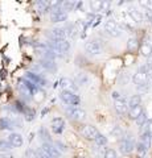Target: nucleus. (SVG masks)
Returning a JSON list of instances; mask_svg holds the SVG:
<instances>
[{
	"mask_svg": "<svg viewBox=\"0 0 152 158\" xmlns=\"http://www.w3.org/2000/svg\"><path fill=\"white\" fill-rule=\"evenodd\" d=\"M60 98H61V100L65 103V104L72 106V107H78V104H80V102H81L80 96H78L77 94H74L73 91L62 90L61 94H60Z\"/></svg>",
	"mask_w": 152,
	"mask_h": 158,
	"instance_id": "f257e3e1",
	"label": "nucleus"
},
{
	"mask_svg": "<svg viewBox=\"0 0 152 158\" xmlns=\"http://www.w3.org/2000/svg\"><path fill=\"white\" fill-rule=\"evenodd\" d=\"M85 50L90 56H98V54H102V52H103V44L99 40H90V41L86 42Z\"/></svg>",
	"mask_w": 152,
	"mask_h": 158,
	"instance_id": "f03ea898",
	"label": "nucleus"
},
{
	"mask_svg": "<svg viewBox=\"0 0 152 158\" xmlns=\"http://www.w3.org/2000/svg\"><path fill=\"white\" fill-rule=\"evenodd\" d=\"M46 45L56 53H67L70 50V42L67 40H62V41H50Z\"/></svg>",
	"mask_w": 152,
	"mask_h": 158,
	"instance_id": "7ed1b4c3",
	"label": "nucleus"
},
{
	"mask_svg": "<svg viewBox=\"0 0 152 158\" xmlns=\"http://www.w3.org/2000/svg\"><path fill=\"white\" fill-rule=\"evenodd\" d=\"M134 149H135V142L131 138V136L123 137L119 141V150L122 154H131L134 152Z\"/></svg>",
	"mask_w": 152,
	"mask_h": 158,
	"instance_id": "20e7f679",
	"label": "nucleus"
},
{
	"mask_svg": "<svg viewBox=\"0 0 152 158\" xmlns=\"http://www.w3.org/2000/svg\"><path fill=\"white\" fill-rule=\"evenodd\" d=\"M41 152L48 158H61V152L50 142H44L41 146Z\"/></svg>",
	"mask_w": 152,
	"mask_h": 158,
	"instance_id": "39448f33",
	"label": "nucleus"
},
{
	"mask_svg": "<svg viewBox=\"0 0 152 158\" xmlns=\"http://www.w3.org/2000/svg\"><path fill=\"white\" fill-rule=\"evenodd\" d=\"M105 31L111 37H119L122 34V28L118 25L116 21H114V20H107L105 23Z\"/></svg>",
	"mask_w": 152,
	"mask_h": 158,
	"instance_id": "423d86ee",
	"label": "nucleus"
},
{
	"mask_svg": "<svg viewBox=\"0 0 152 158\" xmlns=\"http://www.w3.org/2000/svg\"><path fill=\"white\" fill-rule=\"evenodd\" d=\"M66 113L73 118V120H77V121H82V120L86 118V112L80 107L67 106L66 107Z\"/></svg>",
	"mask_w": 152,
	"mask_h": 158,
	"instance_id": "0eeeda50",
	"label": "nucleus"
},
{
	"mask_svg": "<svg viewBox=\"0 0 152 158\" xmlns=\"http://www.w3.org/2000/svg\"><path fill=\"white\" fill-rule=\"evenodd\" d=\"M81 135L85 137L86 140L94 141L95 138L98 137V135H99V132H98L97 128L93 127V125H83L81 128Z\"/></svg>",
	"mask_w": 152,
	"mask_h": 158,
	"instance_id": "6e6552de",
	"label": "nucleus"
},
{
	"mask_svg": "<svg viewBox=\"0 0 152 158\" xmlns=\"http://www.w3.org/2000/svg\"><path fill=\"white\" fill-rule=\"evenodd\" d=\"M67 19V12H65L62 8H56L50 12V21L52 23H63Z\"/></svg>",
	"mask_w": 152,
	"mask_h": 158,
	"instance_id": "1a4fd4ad",
	"label": "nucleus"
},
{
	"mask_svg": "<svg viewBox=\"0 0 152 158\" xmlns=\"http://www.w3.org/2000/svg\"><path fill=\"white\" fill-rule=\"evenodd\" d=\"M114 108L119 115H126V113L128 112V104H127V102L123 98L118 99V100H114Z\"/></svg>",
	"mask_w": 152,
	"mask_h": 158,
	"instance_id": "9d476101",
	"label": "nucleus"
},
{
	"mask_svg": "<svg viewBox=\"0 0 152 158\" xmlns=\"http://www.w3.org/2000/svg\"><path fill=\"white\" fill-rule=\"evenodd\" d=\"M52 129L54 133H57V135H60V133L63 132V129H65V121H63L62 117H56L52 120Z\"/></svg>",
	"mask_w": 152,
	"mask_h": 158,
	"instance_id": "9b49d317",
	"label": "nucleus"
},
{
	"mask_svg": "<svg viewBox=\"0 0 152 158\" xmlns=\"http://www.w3.org/2000/svg\"><path fill=\"white\" fill-rule=\"evenodd\" d=\"M8 142L12 145V148H20V146H23L24 138L21 135H19V133H11V135L8 136Z\"/></svg>",
	"mask_w": 152,
	"mask_h": 158,
	"instance_id": "f8f14e48",
	"label": "nucleus"
},
{
	"mask_svg": "<svg viewBox=\"0 0 152 158\" xmlns=\"http://www.w3.org/2000/svg\"><path fill=\"white\" fill-rule=\"evenodd\" d=\"M132 82H134L136 86L147 85V82H148V75H147V74H144V73L138 71L134 77H132Z\"/></svg>",
	"mask_w": 152,
	"mask_h": 158,
	"instance_id": "ddd939ff",
	"label": "nucleus"
},
{
	"mask_svg": "<svg viewBox=\"0 0 152 158\" xmlns=\"http://www.w3.org/2000/svg\"><path fill=\"white\" fill-rule=\"evenodd\" d=\"M60 86L62 90H65V91H73L76 87V83L69 78H62L60 81Z\"/></svg>",
	"mask_w": 152,
	"mask_h": 158,
	"instance_id": "4468645a",
	"label": "nucleus"
},
{
	"mask_svg": "<svg viewBox=\"0 0 152 158\" xmlns=\"http://www.w3.org/2000/svg\"><path fill=\"white\" fill-rule=\"evenodd\" d=\"M128 15H130L131 19L134 20L135 23H141V21H144L143 12H140V11H138V9H135V8H130V9H128Z\"/></svg>",
	"mask_w": 152,
	"mask_h": 158,
	"instance_id": "2eb2a0df",
	"label": "nucleus"
},
{
	"mask_svg": "<svg viewBox=\"0 0 152 158\" xmlns=\"http://www.w3.org/2000/svg\"><path fill=\"white\" fill-rule=\"evenodd\" d=\"M27 81H29L31 83H33L35 86H42V79L40 75H37V74L35 73H28L27 74Z\"/></svg>",
	"mask_w": 152,
	"mask_h": 158,
	"instance_id": "dca6fc26",
	"label": "nucleus"
},
{
	"mask_svg": "<svg viewBox=\"0 0 152 158\" xmlns=\"http://www.w3.org/2000/svg\"><path fill=\"white\" fill-rule=\"evenodd\" d=\"M141 113H143V107H141V106L130 108V110H128V116L132 118V120H136V118H138Z\"/></svg>",
	"mask_w": 152,
	"mask_h": 158,
	"instance_id": "f3484780",
	"label": "nucleus"
},
{
	"mask_svg": "<svg viewBox=\"0 0 152 158\" xmlns=\"http://www.w3.org/2000/svg\"><path fill=\"white\" fill-rule=\"evenodd\" d=\"M140 52H141V54H143L144 57L148 58L152 54V45L148 44V42H143L141 44V46H140Z\"/></svg>",
	"mask_w": 152,
	"mask_h": 158,
	"instance_id": "a211bd4d",
	"label": "nucleus"
},
{
	"mask_svg": "<svg viewBox=\"0 0 152 158\" xmlns=\"http://www.w3.org/2000/svg\"><path fill=\"white\" fill-rule=\"evenodd\" d=\"M128 107L130 108H134V107H138V106H140L141 104V96L140 95H132L131 98H130V100H128Z\"/></svg>",
	"mask_w": 152,
	"mask_h": 158,
	"instance_id": "6ab92c4d",
	"label": "nucleus"
},
{
	"mask_svg": "<svg viewBox=\"0 0 152 158\" xmlns=\"http://www.w3.org/2000/svg\"><path fill=\"white\" fill-rule=\"evenodd\" d=\"M40 65L42 66L44 70H56V63H54V61H49V59H41Z\"/></svg>",
	"mask_w": 152,
	"mask_h": 158,
	"instance_id": "aec40b11",
	"label": "nucleus"
},
{
	"mask_svg": "<svg viewBox=\"0 0 152 158\" xmlns=\"http://www.w3.org/2000/svg\"><path fill=\"white\" fill-rule=\"evenodd\" d=\"M127 49L128 52H136L139 49V41L136 38H130L127 42Z\"/></svg>",
	"mask_w": 152,
	"mask_h": 158,
	"instance_id": "412c9836",
	"label": "nucleus"
},
{
	"mask_svg": "<svg viewBox=\"0 0 152 158\" xmlns=\"http://www.w3.org/2000/svg\"><path fill=\"white\" fill-rule=\"evenodd\" d=\"M111 136L112 137H115L116 140H122V138L124 137V132H123V129H122L120 127H114V129L111 131Z\"/></svg>",
	"mask_w": 152,
	"mask_h": 158,
	"instance_id": "4be33fe9",
	"label": "nucleus"
},
{
	"mask_svg": "<svg viewBox=\"0 0 152 158\" xmlns=\"http://www.w3.org/2000/svg\"><path fill=\"white\" fill-rule=\"evenodd\" d=\"M151 140H152V138L150 137V135H148V133H147V131H145L143 135H141L139 142H141V144H143V145L147 148V149H150V148H151Z\"/></svg>",
	"mask_w": 152,
	"mask_h": 158,
	"instance_id": "5701e85b",
	"label": "nucleus"
},
{
	"mask_svg": "<svg viewBox=\"0 0 152 158\" xmlns=\"http://www.w3.org/2000/svg\"><path fill=\"white\" fill-rule=\"evenodd\" d=\"M12 145L8 142V140H0V152L2 153H8L9 150H12Z\"/></svg>",
	"mask_w": 152,
	"mask_h": 158,
	"instance_id": "b1692460",
	"label": "nucleus"
},
{
	"mask_svg": "<svg viewBox=\"0 0 152 158\" xmlns=\"http://www.w3.org/2000/svg\"><path fill=\"white\" fill-rule=\"evenodd\" d=\"M35 7L37 8V11L41 12V13L49 11V7H48V3L46 2H36L35 3Z\"/></svg>",
	"mask_w": 152,
	"mask_h": 158,
	"instance_id": "393cba45",
	"label": "nucleus"
},
{
	"mask_svg": "<svg viewBox=\"0 0 152 158\" xmlns=\"http://www.w3.org/2000/svg\"><path fill=\"white\" fill-rule=\"evenodd\" d=\"M90 8H91V11H94V12H99L102 9V2L101 0H91Z\"/></svg>",
	"mask_w": 152,
	"mask_h": 158,
	"instance_id": "a878e982",
	"label": "nucleus"
},
{
	"mask_svg": "<svg viewBox=\"0 0 152 158\" xmlns=\"http://www.w3.org/2000/svg\"><path fill=\"white\" fill-rule=\"evenodd\" d=\"M95 144L98 145V146H105L106 144H107V137H105L103 135H101V133H99V135H98V137L95 138Z\"/></svg>",
	"mask_w": 152,
	"mask_h": 158,
	"instance_id": "bb28decb",
	"label": "nucleus"
},
{
	"mask_svg": "<svg viewBox=\"0 0 152 158\" xmlns=\"http://www.w3.org/2000/svg\"><path fill=\"white\" fill-rule=\"evenodd\" d=\"M87 75L86 74H78V77H77V85H80V86H83V85H86L87 83Z\"/></svg>",
	"mask_w": 152,
	"mask_h": 158,
	"instance_id": "cd10ccee",
	"label": "nucleus"
},
{
	"mask_svg": "<svg viewBox=\"0 0 152 158\" xmlns=\"http://www.w3.org/2000/svg\"><path fill=\"white\" fill-rule=\"evenodd\" d=\"M147 150H148V149H147V148H145L143 144H141V142H139V144L136 145V152H138V154H139L140 157H144L145 153H147Z\"/></svg>",
	"mask_w": 152,
	"mask_h": 158,
	"instance_id": "c85d7f7f",
	"label": "nucleus"
},
{
	"mask_svg": "<svg viewBox=\"0 0 152 158\" xmlns=\"http://www.w3.org/2000/svg\"><path fill=\"white\" fill-rule=\"evenodd\" d=\"M139 4L141 7H144L147 11H151L152 12V0H140Z\"/></svg>",
	"mask_w": 152,
	"mask_h": 158,
	"instance_id": "c756f323",
	"label": "nucleus"
},
{
	"mask_svg": "<svg viewBox=\"0 0 152 158\" xmlns=\"http://www.w3.org/2000/svg\"><path fill=\"white\" fill-rule=\"evenodd\" d=\"M135 121H136V124H138L139 127H143V125L145 124V123H147V115L143 112V113H141V115H140L138 118H136Z\"/></svg>",
	"mask_w": 152,
	"mask_h": 158,
	"instance_id": "7c9ffc66",
	"label": "nucleus"
},
{
	"mask_svg": "<svg viewBox=\"0 0 152 158\" xmlns=\"http://www.w3.org/2000/svg\"><path fill=\"white\" fill-rule=\"evenodd\" d=\"M105 158H118V154H116V152L114 149H106Z\"/></svg>",
	"mask_w": 152,
	"mask_h": 158,
	"instance_id": "2f4dec72",
	"label": "nucleus"
},
{
	"mask_svg": "<svg viewBox=\"0 0 152 158\" xmlns=\"http://www.w3.org/2000/svg\"><path fill=\"white\" fill-rule=\"evenodd\" d=\"M44 96H45V95H44L42 91H40V90H37L35 94H33V99H35L36 102H41L44 99Z\"/></svg>",
	"mask_w": 152,
	"mask_h": 158,
	"instance_id": "473e14b6",
	"label": "nucleus"
},
{
	"mask_svg": "<svg viewBox=\"0 0 152 158\" xmlns=\"http://www.w3.org/2000/svg\"><path fill=\"white\" fill-rule=\"evenodd\" d=\"M27 157H28V158H37V154H36L35 150L29 149V150L27 152Z\"/></svg>",
	"mask_w": 152,
	"mask_h": 158,
	"instance_id": "72a5a7b5",
	"label": "nucleus"
},
{
	"mask_svg": "<svg viewBox=\"0 0 152 158\" xmlns=\"http://www.w3.org/2000/svg\"><path fill=\"white\" fill-rule=\"evenodd\" d=\"M109 8H110V3L109 2H102V9L101 11L106 12V11H109Z\"/></svg>",
	"mask_w": 152,
	"mask_h": 158,
	"instance_id": "f704fd0d",
	"label": "nucleus"
},
{
	"mask_svg": "<svg viewBox=\"0 0 152 158\" xmlns=\"http://www.w3.org/2000/svg\"><path fill=\"white\" fill-rule=\"evenodd\" d=\"M145 65H147V67H148L150 70H152V54L148 58H147V63H145Z\"/></svg>",
	"mask_w": 152,
	"mask_h": 158,
	"instance_id": "c9c22d12",
	"label": "nucleus"
},
{
	"mask_svg": "<svg viewBox=\"0 0 152 158\" xmlns=\"http://www.w3.org/2000/svg\"><path fill=\"white\" fill-rule=\"evenodd\" d=\"M147 133H148L150 137L152 138V121H150L148 125H147Z\"/></svg>",
	"mask_w": 152,
	"mask_h": 158,
	"instance_id": "e433bc0d",
	"label": "nucleus"
},
{
	"mask_svg": "<svg viewBox=\"0 0 152 158\" xmlns=\"http://www.w3.org/2000/svg\"><path fill=\"white\" fill-rule=\"evenodd\" d=\"M138 88H139V91H140V92H147V91H148V85L138 86Z\"/></svg>",
	"mask_w": 152,
	"mask_h": 158,
	"instance_id": "4c0bfd02",
	"label": "nucleus"
},
{
	"mask_svg": "<svg viewBox=\"0 0 152 158\" xmlns=\"http://www.w3.org/2000/svg\"><path fill=\"white\" fill-rule=\"evenodd\" d=\"M56 145L57 146H60V150H62V152H66V146L62 144V142H56Z\"/></svg>",
	"mask_w": 152,
	"mask_h": 158,
	"instance_id": "58836bf2",
	"label": "nucleus"
},
{
	"mask_svg": "<svg viewBox=\"0 0 152 158\" xmlns=\"http://www.w3.org/2000/svg\"><path fill=\"white\" fill-rule=\"evenodd\" d=\"M112 98H114V100H118V99H120L122 96H120V94H119V92L114 91V92H112Z\"/></svg>",
	"mask_w": 152,
	"mask_h": 158,
	"instance_id": "ea45409f",
	"label": "nucleus"
},
{
	"mask_svg": "<svg viewBox=\"0 0 152 158\" xmlns=\"http://www.w3.org/2000/svg\"><path fill=\"white\" fill-rule=\"evenodd\" d=\"M37 158H48L45 154H44V153L42 152H40V153H38V154H37Z\"/></svg>",
	"mask_w": 152,
	"mask_h": 158,
	"instance_id": "a19ab883",
	"label": "nucleus"
}]
</instances>
